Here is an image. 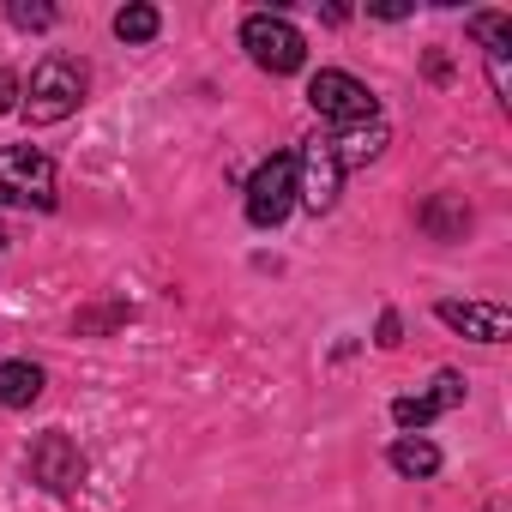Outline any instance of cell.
Returning <instances> with one entry per match:
<instances>
[{
  "mask_svg": "<svg viewBox=\"0 0 512 512\" xmlns=\"http://www.w3.org/2000/svg\"><path fill=\"white\" fill-rule=\"evenodd\" d=\"M25 103V115L37 121V127H55V121H67L79 103H85V67L73 61V55H49L37 73H31V85L19 91Z\"/></svg>",
  "mask_w": 512,
  "mask_h": 512,
  "instance_id": "obj_1",
  "label": "cell"
},
{
  "mask_svg": "<svg viewBox=\"0 0 512 512\" xmlns=\"http://www.w3.org/2000/svg\"><path fill=\"white\" fill-rule=\"evenodd\" d=\"M55 163L31 145L0 151V205H25V211H55Z\"/></svg>",
  "mask_w": 512,
  "mask_h": 512,
  "instance_id": "obj_2",
  "label": "cell"
},
{
  "mask_svg": "<svg viewBox=\"0 0 512 512\" xmlns=\"http://www.w3.org/2000/svg\"><path fill=\"white\" fill-rule=\"evenodd\" d=\"M241 49L253 55V67H266V73H296L308 61V43H302V31L284 13H253L241 25Z\"/></svg>",
  "mask_w": 512,
  "mask_h": 512,
  "instance_id": "obj_3",
  "label": "cell"
},
{
  "mask_svg": "<svg viewBox=\"0 0 512 512\" xmlns=\"http://www.w3.org/2000/svg\"><path fill=\"white\" fill-rule=\"evenodd\" d=\"M308 103H314V115H326V121H338V127L380 121L374 91H368L356 73H338V67H326V73H314V79H308Z\"/></svg>",
  "mask_w": 512,
  "mask_h": 512,
  "instance_id": "obj_4",
  "label": "cell"
},
{
  "mask_svg": "<svg viewBox=\"0 0 512 512\" xmlns=\"http://www.w3.org/2000/svg\"><path fill=\"white\" fill-rule=\"evenodd\" d=\"M296 205V157L290 151H272L260 169H253L247 181V223H260V229H278Z\"/></svg>",
  "mask_w": 512,
  "mask_h": 512,
  "instance_id": "obj_5",
  "label": "cell"
},
{
  "mask_svg": "<svg viewBox=\"0 0 512 512\" xmlns=\"http://www.w3.org/2000/svg\"><path fill=\"white\" fill-rule=\"evenodd\" d=\"M25 470H31V482H43L49 494H73V488L85 482V452H79L67 434H43V440L31 446V458H25Z\"/></svg>",
  "mask_w": 512,
  "mask_h": 512,
  "instance_id": "obj_6",
  "label": "cell"
},
{
  "mask_svg": "<svg viewBox=\"0 0 512 512\" xmlns=\"http://www.w3.org/2000/svg\"><path fill=\"white\" fill-rule=\"evenodd\" d=\"M338 181H344V169H338V157H332V139H314V145L296 157V199H302L308 211H332V205H338Z\"/></svg>",
  "mask_w": 512,
  "mask_h": 512,
  "instance_id": "obj_7",
  "label": "cell"
},
{
  "mask_svg": "<svg viewBox=\"0 0 512 512\" xmlns=\"http://www.w3.org/2000/svg\"><path fill=\"white\" fill-rule=\"evenodd\" d=\"M434 314H440L452 332L476 338V344H506V332H512V314H506V308H482V302H440Z\"/></svg>",
  "mask_w": 512,
  "mask_h": 512,
  "instance_id": "obj_8",
  "label": "cell"
},
{
  "mask_svg": "<svg viewBox=\"0 0 512 512\" xmlns=\"http://www.w3.org/2000/svg\"><path fill=\"white\" fill-rule=\"evenodd\" d=\"M386 139H392L386 121H362V127H344V139H332V157H338V169H362L386 151Z\"/></svg>",
  "mask_w": 512,
  "mask_h": 512,
  "instance_id": "obj_9",
  "label": "cell"
},
{
  "mask_svg": "<svg viewBox=\"0 0 512 512\" xmlns=\"http://www.w3.org/2000/svg\"><path fill=\"white\" fill-rule=\"evenodd\" d=\"M43 398V368L37 362H0V404L7 410H25Z\"/></svg>",
  "mask_w": 512,
  "mask_h": 512,
  "instance_id": "obj_10",
  "label": "cell"
},
{
  "mask_svg": "<svg viewBox=\"0 0 512 512\" xmlns=\"http://www.w3.org/2000/svg\"><path fill=\"white\" fill-rule=\"evenodd\" d=\"M422 229L440 235V241H452V235L470 229V211H464L458 199H428V205H422Z\"/></svg>",
  "mask_w": 512,
  "mask_h": 512,
  "instance_id": "obj_11",
  "label": "cell"
},
{
  "mask_svg": "<svg viewBox=\"0 0 512 512\" xmlns=\"http://www.w3.org/2000/svg\"><path fill=\"white\" fill-rule=\"evenodd\" d=\"M392 470H398V476H434V470H440V452H434L428 440L404 434V440L392 446Z\"/></svg>",
  "mask_w": 512,
  "mask_h": 512,
  "instance_id": "obj_12",
  "label": "cell"
},
{
  "mask_svg": "<svg viewBox=\"0 0 512 512\" xmlns=\"http://www.w3.org/2000/svg\"><path fill=\"white\" fill-rule=\"evenodd\" d=\"M157 25H163L157 7H121V13H115V37H121V43H151Z\"/></svg>",
  "mask_w": 512,
  "mask_h": 512,
  "instance_id": "obj_13",
  "label": "cell"
},
{
  "mask_svg": "<svg viewBox=\"0 0 512 512\" xmlns=\"http://www.w3.org/2000/svg\"><path fill=\"white\" fill-rule=\"evenodd\" d=\"M470 37L488 43V55H506V43H512V19H506V13H470Z\"/></svg>",
  "mask_w": 512,
  "mask_h": 512,
  "instance_id": "obj_14",
  "label": "cell"
},
{
  "mask_svg": "<svg viewBox=\"0 0 512 512\" xmlns=\"http://www.w3.org/2000/svg\"><path fill=\"white\" fill-rule=\"evenodd\" d=\"M7 19H13L19 31H49V25H55V7H49V0H13Z\"/></svg>",
  "mask_w": 512,
  "mask_h": 512,
  "instance_id": "obj_15",
  "label": "cell"
},
{
  "mask_svg": "<svg viewBox=\"0 0 512 512\" xmlns=\"http://www.w3.org/2000/svg\"><path fill=\"white\" fill-rule=\"evenodd\" d=\"M422 398H428L434 410H452V404H464V374H452V368H446V374H434V392H422Z\"/></svg>",
  "mask_w": 512,
  "mask_h": 512,
  "instance_id": "obj_16",
  "label": "cell"
},
{
  "mask_svg": "<svg viewBox=\"0 0 512 512\" xmlns=\"http://www.w3.org/2000/svg\"><path fill=\"white\" fill-rule=\"evenodd\" d=\"M434 416H440V410H434L428 398H398V404H392V422H398V428H428Z\"/></svg>",
  "mask_w": 512,
  "mask_h": 512,
  "instance_id": "obj_17",
  "label": "cell"
},
{
  "mask_svg": "<svg viewBox=\"0 0 512 512\" xmlns=\"http://www.w3.org/2000/svg\"><path fill=\"white\" fill-rule=\"evenodd\" d=\"M13 109H19V73L0 67V115H13Z\"/></svg>",
  "mask_w": 512,
  "mask_h": 512,
  "instance_id": "obj_18",
  "label": "cell"
},
{
  "mask_svg": "<svg viewBox=\"0 0 512 512\" xmlns=\"http://www.w3.org/2000/svg\"><path fill=\"white\" fill-rule=\"evenodd\" d=\"M380 344L398 350V314H380Z\"/></svg>",
  "mask_w": 512,
  "mask_h": 512,
  "instance_id": "obj_19",
  "label": "cell"
},
{
  "mask_svg": "<svg viewBox=\"0 0 512 512\" xmlns=\"http://www.w3.org/2000/svg\"><path fill=\"white\" fill-rule=\"evenodd\" d=\"M0 247H7V229H0Z\"/></svg>",
  "mask_w": 512,
  "mask_h": 512,
  "instance_id": "obj_20",
  "label": "cell"
}]
</instances>
